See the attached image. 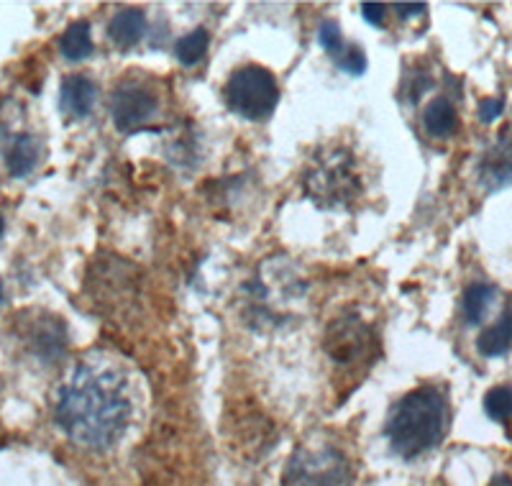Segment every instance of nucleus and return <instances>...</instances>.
Returning <instances> with one entry per match:
<instances>
[{
    "mask_svg": "<svg viewBox=\"0 0 512 486\" xmlns=\"http://www.w3.org/2000/svg\"><path fill=\"white\" fill-rule=\"evenodd\" d=\"M128 374L108 353H90L62 384L54 420L67 438L90 451L113 448L131 423Z\"/></svg>",
    "mask_w": 512,
    "mask_h": 486,
    "instance_id": "1",
    "label": "nucleus"
},
{
    "mask_svg": "<svg viewBox=\"0 0 512 486\" xmlns=\"http://www.w3.org/2000/svg\"><path fill=\"white\" fill-rule=\"evenodd\" d=\"M384 430L397 456L418 458L433 451L448 430L446 397L436 387L413 389L392 407Z\"/></svg>",
    "mask_w": 512,
    "mask_h": 486,
    "instance_id": "2",
    "label": "nucleus"
},
{
    "mask_svg": "<svg viewBox=\"0 0 512 486\" xmlns=\"http://www.w3.org/2000/svg\"><path fill=\"white\" fill-rule=\"evenodd\" d=\"M228 110L244 121H267L280 103V87L272 72L262 64H246L233 72L223 85Z\"/></svg>",
    "mask_w": 512,
    "mask_h": 486,
    "instance_id": "3",
    "label": "nucleus"
},
{
    "mask_svg": "<svg viewBox=\"0 0 512 486\" xmlns=\"http://www.w3.org/2000/svg\"><path fill=\"white\" fill-rule=\"evenodd\" d=\"M305 190L320 208L349 205L361 192L359 174L354 172V159L346 151H336L320 159L305 177Z\"/></svg>",
    "mask_w": 512,
    "mask_h": 486,
    "instance_id": "4",
    "label": "nucleus"
},
{
    "mask_svg": "<svg viewBox=\"0 0 512 486\" xmlns=\"http://www.w3.org/2000/svg\"><path fill=\"white\" fill-rule=\"evenodd\" d=\"M351 466L331 446L297 448L282 474V486H349Z\"/></svg>",
    "mask_w": 512,
    "mask_h": 486,
    "instance_id": "5",
    "label": "nucleus"
},
{
    "mask_svg": "<svg viewBox=\"0 0 512 486\" xmlns=\"http://www.w3.org/2000/svg\"><path fill=\"white\" fill-rule=\"evenodd\" d=\"M111 113L121 134H134L157 118L159 95L141 82H123L111 98Z\"/></svg>",
    "mask_w": 512,
    "mask_h": 486,
    "instance_id": "6",
    "label": "nucleus"
},
{
    "mask_svg": "<svg viewBox=\"0 0 512 486\" xmlns=\"http://www.w3.org/2000/svg\"><path fill=\"white\" fill-rule=\"evenodd\" d=\"M372 343V333L359 318H344L328 328L326 351L336 364H351L356 359H364Z\"/></svg>",
    "mask_w": 512,
    "mask_h": 486,
    "instance_id": "7",
    "label": "nucleus"
},
{
    "mask_svg": "<svg viewBox=\"0 0 512 486\" xmlns=\"http://www.w3.org/2000/svg\"><path fill=\"white\" fill-rule=\"evenodd\" d=\"M479 182L489 192L512 185V141L500 139L479 162Z\"/></svg>",
    "mask_w": 512,
    "mask_h": 486,
    "instance_id": "8",
    "label": "nucleus"
},
{
    "mask_svg": "<svg viewBox=\"0 0 512 486\" xmlns=\"http://www.w3.org/2000/svg\"><path fill=\"white\" fill-rule=\"evenodd\" d=\"M95 95H98V87L88 75H67L59 87V108L67 116L85 118L93 110Z\"/></svg>",
    "mask_w": 512,
    "mask_h": 486,
    "instance_id": "9",
    "label": "nucleus"
},
{
    "mask_svg": "<svg viewBox=\"0 0 512 486\" xmlns=\"http://www.w3.org/2000/svg\"><path fill=\"white\" fill-rule=\"evenodd\" d=\"M146 34V16L139 8H126V11H118L108 24V36L116 47L131 49L141 41V36Z\"/></svg>",
    "mask_w": 512,
    "mask_h": 486,
    "instance_id": "10",
    "label": "nucleus"
},
{
    "mask_svg": "<svg viewBox=\"0 0 512 486\" xmlns=\"http://www.w3.org/2000/svg\"><path fill=\"white\" fill-rule=\"evenodd\" d=\"M477 348L482 356L487 359H497V356H505L512 348V302L505 307V313L500 315L495 325H489L479 336Z\"/></svg>",
    "mask_w": 512,
    "mask_h": 486,
    "instance_id": "11",
    "label": "nucleus"
},
{
    "mask_svg": "<svg viewBox=\"0 0 512 486\" xmlns=\"http://www.w3.org/2000/svg\"><path fill=\"white\" fill-rule=\"evenodd\" d=\"M41 146L31 134H18L6 154V167L13 177H26L39 164Z\"/></svg>",
    "mask_w": 512,
    "mask_h": 486,
    "instance_id": "12",
    "label": "nucleus"
},
{
    "mask_svg": "<svg viewBox=\"0 0 512 486\" xmlns=\"http://www.w3.org/2000/svg\"><path fill=\"white\" fill-rule=\"evenodd\" d=\"M495 295H497V290L492 287V284H484V282L469 284L464 292V297H461V310H464L466 323L469 325L482 323V320L487 318L492 302H495Z\"/></svg>",
    "mask_w": 512,
    "mask_h": 486,
    "instance_id": "13",
    "label": "nucleus"
},
{
    "mask_svg": "<svg viewBox=\"0 0 512 486\" xmlns=\"http://www.w3.org/2000/svg\"><path fill=\"white\" fill-rule=\"evenodd\" d=\"M425 131L436 139H446L454 134L456 128V110L448 98H433L423 113Z\"/></svg>",
    "mask_w": 512,
    "mask_h": 486,
    "instance_id": "14",
    "label": "nucleus"
},
{
    "mask_svg": "<svg viewBox=\"0 0 512 486\" xmlns=\"http://www.w3.org/2000/svg\"><path fill=\"white\" fill-rule=\"evenodd\" d=\"M59 49L70 62H80V59L93 54V34H90L88 21H75L64 29L62 39H59Z\"/></svg>",
    "mask_w": 512,
    "mask_h": 486,
    "instance_id": "15",
    "label": "nucleus"
},
{
    "mask_svg": "<svg viewBox=\"0 0 512 486\" xmlns=\"http://www.w3.org/2000/svg\"><path fill=\"white\" fill-rule=\"evenodd\" d=\"M210 47V34L205 29H195L192 34L182 36L180 41L175 44V57L180 59L182 64L192 67V64H198L200 59L205 57Z\"/></svg>",
    "mask_w": 512,
    "mask_h": 486,
    "instance_id": "16",
    "label": "nucleus"
},
{
    "mask_svg": "<svg viewBox=\"0 0 512 486\" xmlns=\"http://www.w3.org/2000/svg\"><path fill=\"white\" fill-rule=\"evenodd\" d=\"M484 412L497 423H505L512 417V389L510 387H492L484 394Z\"/></svg>",
    "mask_w": 512,
    "mask_h": 486,
    "instance_id": "17",
    "label": "nucleus"
},
{
    "mask_svg": "<svg viewBox=\"0 0 512 486\" xmlns=\"http://www.w3.org/2000/svg\"><path fill=\"white\" fill-rule=\"evenodd\" d=\"M318 41H320V47L326 49V52L331 54L333 59H336L338 54H341L346 47H349V44H346V41H344V34H341V26H338L336 21H331V18L320 24Z\"/></svg>",
    "mask_w": 512,
    "mask_h": 486,
    "instance_id": "18",
    "label": "nucleus"
},
{
    "mask_svg": "<svg viewBox=\"0 0 512 486\" xmlns=\"http://www.w3.org/2000/svg\"><path fill=\"white\" fill-rule=\"evenodd\" d=\"M333 62H336L338 70L349 72V75H354V77H359L367 72V57H364V52H361L359 47H351V44L344 49V52L338 54Z\"/></svg>",
    "mask_w": 512,
    "mask_h": 486,
    "instance_id": "19",
    "label": "nucleus"
},
{
    "mask_svg": "<svg viewBox=\"0 0 512 486\" xmlns=\"http://www.w3.org/2000/svg\"><path fill=\"white\" fill-rule=\"evenodd\" d=\"M502 110H505V100L502 98H484L479 103V118L484 123H492L497 116H502Z\"/></svg>",
    "mask_w": 512,
    "mask_h": 486,
    "instance_id": "20",
    "label": "nucleus"
},
{
    "mask_svg": "<svg viewBox=\"0 0 512 486\" xmlns=\"http://www.w3.org/2000/svg\"><path fill=\"white\" fill-rule=\"evenodd\" d=\"M384 11H387V8H384L382 3H361V16H364V21L377 26V29L384 26V16H387Z\"/></svg>",
    "mask_w": 512,
    "mask_h": 486,
    "instance_id": "21",
    "label": "nucleus"
},
{
    "mask_svg": "<svg viewBox=\"0 0 512 486\" xmlns=\"http://www.w3.org/2000/svg\"><path fill=\"white\" fill-rule=\"evenodd\" d=\"M395 11L400 13L402 18L418 16V13L425 11V3H395Z\"/></svg>",
    "mask_w": 512,
    "mask_h": 486,
    "instance_id": "22",
    "label": "nucleus"
},
{
    "mask_svg": "<svg viewBox=\"0 0 512 486\" xmlns=\"http://www.w3.org/2000/svg\"><path fill=\"white\" fill-rule=\"evenodd\" d=\"M3 231H6V220H3V215H0V236H3Z\"/></svg>",
    "mask_w": 512,
    "mask_h": 486,
    "instance_id": "23",
    "label": "nucleus"
},
{
    "mask_svg": "<svg viewBox=\"0 0 512 486\" xmlns=\"http://www.w3.org/2000/svg\"><path fill=\"white\" fill-rule=\"evenodd\" d=\"M0 305H3V282H0Z\"/></svg>",
    "mask_w": 512,
    "mask_h": 486,
    "instance_id": "24",
    "label": "nucleus"
}]
</instances>
